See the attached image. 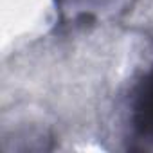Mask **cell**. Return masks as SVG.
<instances>
[{"mask_svg": "<svg viewBox=\"0 0 153 153\" xmlns=\"http://www.w3.org/2000/svg\"><path fill=\"white\" fill-rule=\"evenodd\" d=\"M128 149H148L153 144V63L137 74L123 103Z\"/></svg>", "mask_w": 153, "mask_h": 153, "instance_id": "1", "label": "cell"}, {"mask_svg": "<svg viewBox=\"0 0 153 153\" xmlns=\"http://www.w3.org/2000/svg\"><path fill=\"white\" fill-rule=\"evenodd\" d=\"M56 11H59L61 22L92 24L99 15L112 11L121 4V0H54Z\"/></svg>", "mask_w": 153, "mask_h": 153, "instance_id": "2", "label": "cell"}]
</instances>
